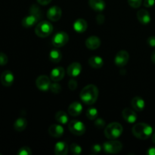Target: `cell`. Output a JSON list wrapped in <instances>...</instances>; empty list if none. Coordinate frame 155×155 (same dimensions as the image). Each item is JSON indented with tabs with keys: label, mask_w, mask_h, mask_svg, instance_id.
Wrapping results in <instances>:
<instances>
[{
	"label": "cell",
	"mask_w": 155,
	"mask_h": 155,
	"mask_svg": "<svg viewBox=\"0 0 155 155\" xmlns=\"http://www.w3.org/2000/svg\"><path fill=\"white\" fill-rule=\"evenodd\" d=\"M80 99L86 104H93L96 102L98 97V89L95 85H88L85 86L80 93Z\"/></svg>",
	"instance_id": "cell-1"
},
{
	"label": "cell",
	"mask_w": 155,
	"mask_h": 155,
	"mask_svg": "<svg viewBox=\"0 0 155 155\" xmlns=\"http://www.w3.org/2000/svg\"><path fill=\"white\" fill-rule=\"evenodd\" d=\"M132 133L137 139L145 140L151 137L153 133V129L148 124L145 123H139L133 126Z\"/></svg>",
	"instance_id": "cell-2"
},
{
	"label": "cell",
	"mask_w": 155,
	"mask_h": 155,
	"mask_svg": "<svg viewBox=\"0 0 155 155\" xmlns=\"http://www.w3.org/2000/svg\"><path fill=\"white\" fill-rule=\"evenodd\" d=\"M124 128L122 125L117 122L110 123L104 129V136L108 139H118L122 135Z\"/></svg>",
	"instance_id": "cell-3"
},
{
	"label": "cell",
	"mask_w": 155,
	"mask_h": 155,
	"mask_svg": "<svg viewBox=\"0 0 155 155\" xmlns=\"http://www.w3.org/2000/svg\"><path fill=\"white\" fill-rule=\"evenodd\" d=\"M53 31L52 24L48 21H41L36 25L35 28V33L36 36L41 38H45L49 36Z\"/></svg>",
	"instance_id": "cell-4"
},
{
	"label": "cell",
	"mask_w": 155,
	"mask_h": 155,
	"mask_svg": "<svg viewBox=\"0 0 155 155\" xmlns=\"http://www.w3.org/2000/svg\"><path fill=\"white\" fill-rule=\"evenodd\" d=\"M103 150L107 154H117L123 149V145L119 141L110 139V141L105 142L102 145Z\"/></svg>",
	"instance_id": "cell-5"
},
{
	"label": "cell",
	"mask_w": 155,
	"mask_h": 155,
	"mask_svg": "<svg viewBox=\"0 0 155 155\" xmlns=\"http://www.w3.org/2000/svg\"><path fill=\"white\" fill-rule=\"evenodd\" d=\"M69 130L76 136H82L86 132V127L83 122L80 120H74L70 122L68 125Z\"/></svg>",
	"instance_id": "cell-6"
},
{
	"label": "cell",
	"mask_w": 155,
	"mask_h": 155,
	"mask_svg": "<svg viewBox=\"0 0 155 155\" xmlns=\"http://www.w3.org/2000/svg\"><path fill=\"white\" fill-rule=\"evenodd\" d=\"M68 40H69V36L68 33L61 31L54 35L52 37V44L54 46L59 48V47H62L66 45Z\"/></svg>",
	"instance_id": "cell-7"
},
{
	"label": "cell",
	"mask_w": 155,
	"mask_h": 155,
	"mask_svg": "<svg viewBox=\"0 0 155 155\" xmlns=\"http://www.w3.org/2000/svg\"><path fill=\"white\" fill-rule=\"evenodd\" d=\"M36 86L40 91H43V92L48 91L51 86L49 77H47L46 75L39 76L36 80Z\"/></svg>",
	"instance_id": "cell-8"
},
{
	"label": "cell",
	"mask_w": 155,
	"mask_h": 155,
	"mask_svg": "<svg viewBox=\"0 0 155 155\" xmlns=\"http://www.w3.org/2000/svg\"><path fill=\"white\" fill-rule=\"evenodd\" d=\"M130 55L127 51L121 50L117 53L114 58V63L118 67H124L128 63Z\"/></svg>",
	"instance_id": "cell-9"
},
{
	"label": "cell",
	"mask_w": 155,
	"mask_h": 155,
	"mask_svg": "<svg viewBox=\"0 0 155 155\" xmlns=\"http://www.w3.org/2000/svg\"><path fill=\"white\" fill-rule=\"evenodd\" d=\"M62 15L61 9L58 6H52L47 12V18L51 21H58Z\"/></svg>",
	"instance_id": "cell-10"
},
{
	"label": "cell",
	"mask_w": 155,
	"mask_h": 155,
	"mask_svg": "<svg viewBox=\"0 0 155 155\" xmlns=\"http://www.w3.org/2000/svg\"><path fill=\"white\" fill-rule=\"evenodd\" d=\"M0 80H1V83L3 86H6V87H8V86H11L13 84L15 77H14V75L12 71L8 70V71H4L2 74L1 77H0Z\"/></svg>",
	"instance_id": "cell-11"
},
{
	"label": "cell",
	"mask_w": 155,
	"mask_h": 155,
	"mask_svg": "<svg viewBox=\"0 0 155 155\" xmlns=\"http://www.w3.org/2000/svg\"><path fill=\"white\" fill-rule=\"evenodd\" d=\"M82 71V66L78 62H74L68 66L67 73L68 76L71 77H77L80 74Z\"/></svg>",
	"instance_id": "cell-12"
},
{
	"label": "cell",
	"mask_w": 155,
	"mask_h": 155,
	"mask_svg": "<svg viewBox=\"0 0 155 155\" xmlns=\"http://www.w3.org/2000/svg\"><path fill=\"white\" fill-rule=\"evenodd\" d=\"M122 116L124 120L129 124H134L137 120V114L130 108L124 109L122 112Z\"/></svg>",
	"instance_id": "cell-13"
},
{
	"label": "cell",
	"mask_w": 155,
	"mask_h": 155,
	"mask_svg": "<svg viewBox=\"0 0 155 155\" xmlns=\"http://www.w3.org/2000/svg\"><path fill=\"white\" fill-rule=\"evenodd\" d=\"M65 75V70L62 67H57L51 71L50 79L54 82H58L64 78Z\"/></svg>",
	"instance_id": "cell-14"
},
{
	"label": "cell",
	"mask_w": 155,
	"mask_h": 155,
	"mask_svg": "<svg viewBox=\"0 0 155 155\" xmlns=\"http://www.w3.org/2000/svg\"><path fill=\"white\" fill-rule=\"evenodd\" d=\"M48 133L53 138H61L64 134V128L59 124H52L48 128Z\"/></svg>",
	"instance_id": "cell-15"
},
{
	"label": "cell",
	"mask_w": 155,
	"mask_h": 155,
	"mask_svg": "<svg viewBox=\"0 0 155 155\" xmlns=\"http://www.w3.org/2000/svg\"><path fill=\"white\" fill-rule=\"evenodd\" d=\"M85 44H86V46L89 49L95 50L99 48V46L101 45V40H100L98 36H92L90 37L87 38Z\"/></svg>",
	"instance_id": "cell-16"
},
{
	"label": "cell",
	"mask_w": 155,
	"mask_h": 155,
	"mask_svg": "<svg viewBox=\"0 0 155 155\" xmlns=\"http://www.w3.org/2000/svg\"><path fill=\"white\" fill-rule=\"evenodd\" d=\"M83 111V105L78 101H74L68 107V113L73 117L79 116Z\"/></svg>",
	"instance_id": "cell-17"
},
{
	"label": "cell",
	"mask_w": 155,
	"mask_h": 155,
	"mask_svg": "<svg viewBox=\"0 0 155 155\" xmlns=\"http://www.w3.org/2000/svg\"><path fill=\"white\" fill-rule=\"evenodd\" d=\"M138 20L142 24H148L151 21V15L148 11L145 9H140L136 13Z\"/></svg>",
	"instance_id": "cell-18"
},
{
	"label": "cell",
	"mask_w": 155,
	"mask_h": 155,
	"mask_svg": "<svg viewBox=\"0 0 155 155\" xmlns=\"http://www.w3.org/2000/svg\"><path fill=\"white\" fill-rule=\"evenodd\" d=\"M131 105L137 111H142L145 108V102L143 98H142L141 97L136 96L132 99Z\"/></svg>",
	"instance_id": "cell-19"
},
{
	"label": "cell",
	"mask_w": 155,
	"mask_h": 155,
	"mask_svg": "<svg viewBox=\"0 0 155 155\" xmlns=\"http://www.w3.org/2000/svg\"><path fill=\"white\" fill-rule=\"evenodd\" d=\"M38 18L33 15L30 14V15L24 17L22 20V26L24 28H30L33 27L38 21Z\"/></svg>",
	"instance_id": "cell-20"
},
{
	"label": "cell",
	"mask_w": 155,
	"mask_h": 155,
	"mask_svg": "<svg viewBox=\"0 0 155 155\" xmlns=\"http://www.w3.org/2000/svg\"><path fill=\"white\" fill-rule=\"evenodd\" d=\"M87 22L84 19H82V18L77 19L74 24V29L75 30L76 32L79 33H84L87 30Z\"/></svg>",
	"instance_id": "cell-21"
},
{
	"label": "cell",
	"mask_w": 155,
	"mask_h": 155,
	"mask_svg": "<svg viewBox=\"0 0 155 155\" xmlns=\"http://www.w3.org/2000/svg\"><path fill=\"white\" fill-rule=\"evenodd\" d=\"M54 151L57 155H66L68 152V146L64 142H58L54 145Z\"/></svg>",
	"instance_id": "cell-22"
},
{
	"label": "cell",
	"mask_w": 155,
	"mask_h": 155,
	"mask_svg": "<svg viewBox=\"0 0 155 155\" xmlns=\"http://www.w3.org/2000/svg\"><path fill=\"white\" fill-rule=\"evenodd\" d=\"M89 4L95 12H102L105 8V2L103 0H89Z\"/></svg>",
	"instance_id": "cell-23"
},
{
	"label": "cell",
	"mask_w": 155,
	"mask_h": 155,
	"mask_svg": "<svg viewBox=\"0 0 155 155\" xmlns=\"http://www.w3.org/2000/svg\"><path fill=\"white\" fill-rule=\"evenodd\" d=\"M89 64L92 68L98 69V68H101L103 66L104 61L99 56H92L89 59Z\"/></svg>",
	"instance_id": "cell-24"
},
{
	"label": "cell",
	"mask_w": 155,
	"mask_h": 155,
	"mask_svg": "<svg viewBox=\"0 0 155 155\" xmlns=\"http://www.w3.org/2000/svg\"><path fill=\"white\" fill-rule=\"evenodd\" d=\"M27 126V120L24 117H20L15 120V124H14V128L17 132H22L25 130Z\"/></svg>",
	"instance_id": "cell-25"
},
{
	"label": "cell",
	"mask_w": 155,
	"mask_h": 155,
	"mask_svg": "<svg viewBox=\"0 0 155 155\" xmlns=\"http://www.w3.org/2000/svg\"><path fill=\"white\" fill-rule=\"evenodd\" d=\"M62 58V54L59 50L52 49L49 53V59L53 63H58Z\"/></svg>",
	"instance_id": "cell-26"
},
{
	"label": "cell",
	"mask_w": 155,
	"mask_h": 155,
	"mask_svg": "<svg viewBox=\"0 0 155 155\" xmlns=\"http://www.w3.org/2000/svg\"><path fill=\"white\" fill-rule=\"evenodd\" d=\"M55 120L57 122H58L59 124H62V125H64L67 123L68 122V116L64 111H62V110H60V111H58L57 113L55 114Z\"/></svg>",
	"instance_id": "cell-27"
},
{
	"label": "cell",
	"mask_w": 155,
	"mask_h": 155,
	"mask_svg": "<svg viewBox=\"0 0 155 155\" xmlns=\"http://www.w3.org/2000/svg\"><path fill=\"white\" fill-rule=\"evenodd\" d=\"M86 114L88 119L94 120H95L98 117V110L96 108H95V107H89L86 110Z\"/></svg>",
	"instance_id": "cell-28"
},
{
	"label": "cell",
	"mask_w": 155,
	"mask_h": 155,
	"mask_svg": "<svg viewBox=\"0 0 155 155\" xmlns=\"http://www.w3.org/2000/svg\"><path fill=\"white\" fill-rule=\"evenodd\" d=\"M70 151L74 155H80L82 153V148L78 144L72 143L70 146Z\"/></svg>",
	"instance_id": "cell-29"
},
{
	"label": "cell",
	"mask_w": 155,
	"mask_h": 155,
	"mask_svg": "<svg viewBox=\"0 0 155 155\" xmlns=\"http://www.w3.org/2000/svg\"><path fill=\"white\" fill-rule=\"evenodd\" d=\"M30 12L31 15H33L34 16H36L38 19H39V18H40L41 12H40V9L38 8V6L35 5H33L30 7Z\"/></svg>",
	"instance_id": "cell-30"
},
{
	"label": "cell",
	"mask_w": 155,
	"mask_h": 155,
	"mask_svg": "<svg viewBox=\"0 0 155 155\" xmlns=\"http://www.w3.org/2000/svg\"><path fill=\"white\" fill-rule=\"evenodd\" d=\"M50 90L53 92V93L58 94L59 92L61 91V86L60 84L55 83H51V86H50Z\"/></svg>",
	"instance_id": "cell-31"
},
{
	"label": "cell",
	"mask_w": 155,
	"mask_h": 155,
	"mask_svg": "<svg viewBox=\"0 0 155 155\" xmlns=\"http://www.w3.org/2000/svg\"><path fill=\"white\" fill-rule=\"evenodd\" d=\"M18 155H31L32 154V151L31 149H30L29 147L24 146L22 147L19 149V151H18Z\"/></svg>",
	"instance_id": "cell-32"
},
{
	"label": "cell",
	"mask_w": 155,
	"mask_h": 155,
	"mask_svg": "<svg viewBox=\"0 0 155 155\" xmlns=\"http://www.w3.org/2000/svg\"><path fill=\"white\" fill-rule=\"evenodd\" d=\"M142 0H128V3L131 7L134 8H137L140 7L142 5Z\"/></svg>",
	"instance_id": "cell-33"
},
{
	"label": "cell",
	"mask_w": 155,
	"mask_h": 155,
	"mask_svg": "<svg viewBox=\"0 0 155 155\" xmlns=\"http://www.w3.org/2000/svg\"><path fill=\"white\" fill-rule=\"evenodd\" d=\"M8 56L5 53L0 51V66H4L8 63Z\"/></svg>",
	"instance_id": "cell-34"
},
{
	"label": "cell",
	"mask_w": 155,
	"mask_h": 155,
	"mask_svg": "<svg viewBox=\"0 0 155 155\" xmlns=\"http://www.w3.org/2000/svg\"><path fill=\"white\" fill-rule=\"evenodd\" d=\"M95 125L98 129H101L105 127V121L101 118H96L95 121Z\"/></svg>",
	"instance_id": "cell-35"
},
{
	"label": "cell",
	"mask_w": 155,
	"mask_h": 155,
	"mask_svg": "<svg viewBox=\"0 0 155 155\" xmlns=\"http://www.w3.org/2000/svg\"><path fill=\"white\" fill-rule=\"evenodd\" d=\"M91 151L94 154H98L99 152H101V146L98 144H95V145H92V148H91Z\"/></svg>",
	"instance_id": "cell-36"
},
{
	"label": "cell",
	"mask_w": 155,
	"mask_h": 155,
	"mask_svg": "<svg viewBox=\"0 0 155 155\" xmlns=\"http://www.w3.org/2000/svg\"><path fill=\"white\" fill-rule=\"evenodd\" d=\"M68 87L71 90H75L77 88V82L75 80H71L68 83Z\"/></svg>",
	"instance_id": "cell-37"
},
{
	"label": "cell",
	"mask_w": 155,
	"mask_h": 155,
	"mask_svg": "<svg viewBox=\"0 0 155 155\" xmlns=\"http://www.w3.org/2000/svg\"><path fill=\"white\" fill-rule=\"evenodd\" d=\"M155 4V0H145L144 1V5L146 8H151L154 6Z\"/></svg>",
	"instance_id": "cell-38"
},
{
	"label": "cell",
	"mask_w": 155,
	"mask_h": 155,
	"mask_svg": "<svg viewBox=\"0 0 155 155\" xmlns=\"http://www.w3.org/2000/svg\"><path fill=\"white\" fill-rule=\"evenodd\" d=\"M147 42H148V45L151 47H155V36H150L147 39Z\"/></svg>",
	"instance_id": "cell-39"
},
{
	"label": "cell",
	"mask_w": 155,
	"mask_h": 155,
	"mask_svg": "<svg viewBox=\"0 0 155 155\" xmlns=\"http://www.w3.org/2000/svg\"><path fill=\"white\" fill-rule=\"evenodd\" d=\"M96 21H97V23H98V24H103V23L104 22V15H101V14H99V15H98V16L96 17Z\"/></svg>",
	"instance_id": "cell-40"
},
{
	"label": "cell",
	"mask_w": 155,
	"mask_h": 155,
	"mask_svg": "<svg viewBox=\"0 0 155 155\" xmlns=\"http://www.w3.org/2000/svg\"><path fill=\"white\" fill-rule=\"evenodd\" d=\"M37 2L42 5H46L51 2V0H37Z\"/></svg>",
	"instance_id": "cell-41"
},
{
	"label": "cell",
	"mask_w": 155,
	"mask_h": 155,
	"mask_svg": "<svg viewBox=\"0 0 155 155\" xmlns=\"http://www.w3.org/2000/svg\"><path fill=\"white\" fill-rule=\"evenodd\" d=\"M147 154L148 155H155V148H150L147 151Z\"/></svg>",
	"instance_id": "cell-42"
},
{
	"label": "cell",
	"mask_w": 155,
	"mask_h": 155,
	"mask_svg": "<svg viewBox=\"0 0 155 155\" xmlns=\"http://www.w3.org/2000/svg\"><path fill=\"white\" fill-rule=\"evenodd\" d=\"M151 61H152L154 64H155V50L153 51L152 54H151Z\"/></svg>",
	"instance_id": "cell-43"
},
{
	"label": "cell",
	"mask_w": 155,
	"mask_h": 155,
	"mask_svg": "<svg viewBox=\"0 0 155 155\" xmlns=\"http://www.w3.org/2000/svg\"><path fill=\"white\" fill-rule=\"evenodd\" d=\"M152 142L153 143L155 144V133L152 136Z\"/></svg>",
	"instance_id": "cell-44"
},
{
	"label": "cell",
	"mask_w": 155,
	"mask_h": 155,
	"mask_svg": "<svg viewBox=\"0 0 155 155\" xmlns=\"http://www.w3.org/2000/svg\"><path fill=\"white\" fill-rule=\"evenodd\" d=\"M0 155H2V154H0Z\"/></svg>",
	"instance_id": "cell-45"
}]
</instances>
